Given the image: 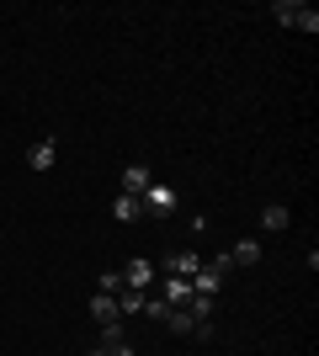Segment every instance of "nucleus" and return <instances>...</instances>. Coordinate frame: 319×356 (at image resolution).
Wrapping results in <instances>:
<instances>
[{
  "instance_id": "nucleus-3",
  "label": "nucleus",
  "mask_w": 319,
  "mask_h": 356,
  "mask_svg": "<svg viewBox=\"0 0 319 356\" xmlns=\"http://www.w3.org/2000/svg\"><path fill=\"white\" fill-rule=\"evenodd\" d=\"M122 287H128V293H149V287H154V261L133 255V261L122 266Z\"/></svg>"
},
{
  "instance_id": "nucleus-9",
  "label": "nucleus",
  "mask_w": 319,
  "mask_h": 356,
  "mask_svg": "<svg viewBox=\"0 0 319 356\" xmlns=\"http://www.w3.org/2000/svg\"><path fill=\"white\" fill-rule=\"evenodd\" d=\"M91 319H96V325H117L122 314H117V303H112L106 293H96V298H91Z\"/></svg>"
},
{
  "instance_id": "nucleus-11",
  "label": "nucleus",
  "mask_w": 319,
  "mask_h": 356,
  "mask_svg": "<svg viewBox=\"0 0 319 356\" xmlns=\"http://www.w3.org/2000/svg\"><path fill=\"white\" fill-rule=\"evenodd\" d=\"M165 330H170V335H192V330H197V314L170 309V314H165Z\"/></svg>"
},
{
  "instance_id": "nucleus-2",
  "label": "nucleus",
  "mask_w": 319,
  "mask_h": 356,
  "mask_svg": "<svg viewBox=\"0 0 319 356\" xmlns=\"http://www.w3.org/2000/svg\"><path fill=\"white\" fill-rule=\"evenodd\" d=\"M138 208L149 213V218H170L176 213V186H149V192L138 197Z\"/></svg>"
},
{
  "instance_id": "nucleus-4",
  "label": "nucleus",
  "mask_w": 319,
  "mask_h": 356,
  "mask_svg": "<svg viewBox=\"0 0 319 356\" xmlns=\"http://www.w3.org/2000/svg\"><path fill=\"white\" fill-rule=\"evenodd\" d=\"M160 266H165L170 277H186V282H192V277L202 271V255H197V250H170L165 261H160Z\"/></svg>"
},
{
  "instance_id": "nucleus-19",
  "label": "nucleus",
  "mask_w": 319,
  "mask_h": 356,
  "mask_svg": "<svg viewBox=\"0 0 319 356\" xmlns=\"http://www.w3.org/2000/svg\"><path fill=\"white\" fill-rule=\"evenodd\" d=\"M186 229H192V239H202V234H208V213H192V223H186Z\"/></svg>"
},
{
  "instance_id": "nucleus-8",
  "label": "nucleus",
  "mask_w": 319,
  "mask_h": 356,
  "mask_svg": "<svg viewBox=\"0 0 319 356\" xmlns=\"http://www.w3.org/2000/svg\"><path fill=\"white\" fill-rule=\"evenodd\" d=\"M288 223H293V213L282 208V202H266V208H261V229H266V234H282Z\"/></svg>"
},
{
  "instance_id": "nucleus-10",
  "label": "nucleus",
  "mask_w": 319,
  "mask_h": 356,
  "mask_svg": "<svg viewBox=\"0 0 319 356\" xmlns=\"http://www.w3.org/2000/svg\"><path fill=\"white\" fill-rule=\"evenodd\" d=\"M256 261H261V245H256V239H240V245L229 250V266H256Z\"/></svg>"
},
{
  "instance_id": "nucleus-13",
  "label": "nucleus",
  "mask_w": 319,
  "mask_h": 356,
  "mask_svg": "<svg viewBox=\"0 0 319 356\" xmlns=\"http://www.w3.org/2000/svg\"><path fill=\"white\" fill-rule=\"evenodd\" d=\"M138 213H144V208H138V197H117V202H112V218H117V223H133Z\"/></svg>"
},
{
  "instance_id": "nucleus-7",
  "label": "nucleus",
  "mask_w": 319,
  "mask_h": 356,
  "mask_svg": "<svg viewBox=\"0 0 319 356\" xmlns=\"http://www.w3.org/2000/svg\"><path fill=\"white\" fill-rule=\"evenodd\" d=\"M54 160H59V144H54V138H43V144L27 149V165H32V170H54Z\"/></svg>"
},
{
  "instance_id": "nucleus-20",
  "label": "nucleus",
  "mask_w": 319,
  "mask_h": 356,
  "mask_svg": "<svg viewBox=\"0 0 319 356\" xmlns=\"http://www.w3.org/2000/svg\"><path fill=\"white\" fill-rule=\"evenodd\" d=\"M106 356H133V346L122 341V346H106Z\"/></svg>"
},
{
  "instance_id": "nucleus-14",
  "label": "nucleus",
  "mask_w": 319,
  "mask_h": 356,
  "mask_svg": "<svg viewBox=\"0 0 319 356\" xmlns=\"http://www.w3.org/2000/svg\"><path fill=\"white\" fill-rule=\"evenodd\" d=\"M298 11H304L298 0H277V6H272V16L282 22V27H298Z\"/></svg>"
},
{
  "instance_id": "nucleus-21",
  "label": "nucleus",
  "mask_w": 319,
  "mask_h": 356,
  "mask_svg": "<svg viewBox=\"0 0 319 356\" xmlns=\"http://www.w3.org/2000/svg\"><path fill=\"white\" fill-rule=\"evenodd\" d=\"M91 356H106V346H96V351H91Z\"/></svg>"
},
{
  "instance_id": "nucleus-18",
  "label": "nucleus",
  "mask_w": 319,
  "mask_h": 356,
  "mask_svg": "<svg viewBox=\"0 0 319 356\" xmlns=\"http://www.w3.org/2000/svg\"><path fill=\"white\" fill-rule=\"evenodd\" d=\"M122 335H128L122 319H117V325H101V341H96V346H122Z\"/></svg>"
},
{
  "instance_id": "nucleus-15",
  "label": "nucleus",
  "mask_w": 319,
  "mask_h": 356,
  "mask_svg": "<svg viewBox=\"0 0 319 356\" xmlns=\"http://www.w3.org/2000/svg\"><path fill=\"white\" fill-rule=\"evenodd\" d=\"M96 293L117 298V293H122V271H101V277H96Z\"/></svg>"
},
{
  "instance_id": "nucleus-5",
  "label": "nucleus",
  "mask_w": 319,
  "mask_h": 356,
  "mask_svg": "<svg viewBox=\"0 0 319 356\" xmlns=\"http://www.w3.org/2000/svg\"><path fill=\"white\" fill-rule=\"evenodd\" d=\"M117 186H122V197H144V192H149V186H154L149 165H128V170H122V181H117Z\"/></svg>"
},
{
  "instance_id": "nucleus-1",
  "label": "nucleus",
  "mask_w": 319,
  "mask_h": 356,
  "mask_svg": "<svg viewBox=\"0 0 319 356\" xmlns=\"http://www.w3.org/2000/svg\"><path fill=\"white\" fill-rule=\"evenodd\" d=\"M224 271H229V255H218V261H202V271L192 277V298H218V287H224Z\"/></svg>"
},
{
  "instance_id": "nucleus-12",
  "label": "nucleus",
  "mask_w": 319,
  "mask_h": 356,
  "mask_svg": "<svg viewBox=\"0 0 319 356\" xmlns=\"http://www.w3.org/2000/svg\"><path fill=\"white\" fill-rule=\"evenodd\" d=\"M138 314H144V319H154V325H165L170 303H165V298H160V293H144V309H138Z\"/></svg>"
},
{
  "instance_id": "nucleus-6",
  "label": "nucleus",
  "mask_w": 319,
  "mask_h": 356,
  "mask_svg": "<svg viewBox=\"0 0 319 356\" xmlns=\"http://www.w3.org/2000/svg\"><path fill=\"white\" fill-rule=\"evenodd\" d=\"M160 298H165L170 309H186V303H192V282H186V277H165V282H160Z\"/></svg>"
},
{
  "instance_id": "nucleus-17",
  "label": "nucleus",
  "mask_w": 319,
  "mask_h": 356,
  "mask_svg": "<svg viewBox=\"0 0 319 356\" xmlns=\"http://www.w3.org/2000/svg\"><path fill=\"white\" fill-rule=\"evenodd\" d=\"M298 32H309V38L319 32V11H314V6H304V11H298Z\"/></svg>"
},
{
  "instance_id": "nucleus-16",
  "label": "nucleus",
  "mask_w": 319,
  "mask_h": 356,
  "mask_svg": "<svg viewBox=\"0 0 319 356\" xmlns=\"http://www.w3.org/2000/svg\"><path fill=\"white\" fill-rule=\"evenodd\" d=\"M112 303H117V314H138V309H144V293H128V287H122Z\"/></svg>"
}]
</instances>
